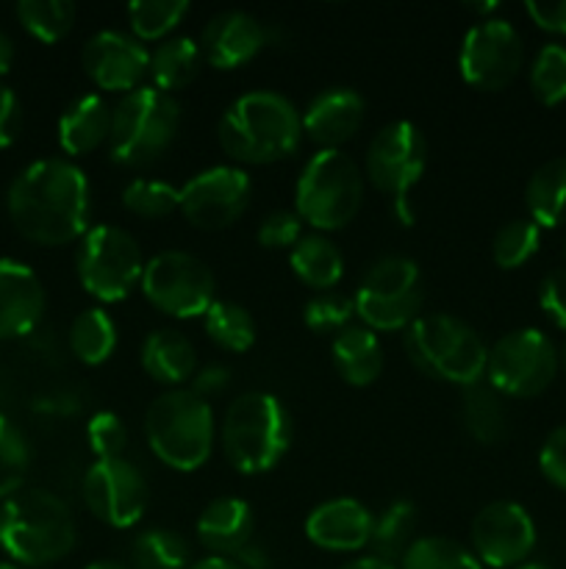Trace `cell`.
<instances>
[{"instance_id": "obj_1", "label": "cell", "mask_w": 566, "mask_h": 569, "mask_svg": "<svg viewBox=\"0 0 566 569\" xmlns=\"http://www.w3.org/2000/svg\"><path fill=\"white\" fill-rule=\"evenodd\" d=\"M17 231L31 242L55 248L89 231L92 189L87 172L67 159H39L20 170L6 194Z\"/></svg>"}, {"instance_id": "obj_2", "label": "cell", "mask_w": 566, "mask_h": 569, "mask_svg": "<svg viewBox=\"0 0 566 569\" xmlns=\"http://www.w3.org/2000/svg\"><path fill=\"white\" fill-rule=\"evenodd\" d=\"M216 137L222 150L239 164H272L300 148L303 114L283 94L255 89L228 106Z\"/></svg>"}, {"instance_id": "obj_3", "label": "cell", "mask_w": 566, "mask_h": 569, "mask_svg": "<svg viewBox=\"0 0 566 569\" xmlns=\"http://www.w3.org/2000/svg\"><path fill=\"white\" fill-rule=\"evenodd\" d=\"M0 548L26 567H48L75 548V520L59 495L22 487L0 506Z\"/></svg>"}, {"instance_id": "obj_4", "label": "cell", "mask_w": 566, "mask_h": 569, "mask_svg": "<svg viewBox=\"0 0 566 569\" xmlns=\"http://www.w3.org/2000/svg\"><path fill=\"white\" fill-rule=\"evenodd\" d=\"M222 453L244 476L270 472L292 445V417L270 392H244L228 406L220 428Z\"/></svg>"}, {"instance_id": "obj_5", "label": "cell", "mask_w": 566, "mask_h": 569, "mask_svg": "<svg viewBox=\"0 0 566 569\" xmlns=\"http://www.w3.org/2000/svg\"><path fill=\"white\" fill-rule=\"evenodd\" d=\"M144 437L164 467L194 472L214 450V411L209 400L192 389H170L150 403L144 415Z\"/></svg>"}, {"instance_id": "obj_6", "label": "cell", "mask_w": 566, "mask_h": 569, "mask_svg": "<svg viewBox=\"0 0 566 569\" xmlns=\"http://www.w3.org/2000/svg\"><path fill=\"white\" fill-rule=\"evenodd\" d=\"M405 353L436 381L472 387L486 378L488 348L469 322L453 315H425L405 328Z\"/></svg>"}, {"instance_id": "obj_7", "label": "cell", "mask_w": 566, "mask_h": 569, "mask_svg": "<svg viewBox=\"0 0 566 569\" xmlns=\"http://www.w3.org/2000/svg\"><path fill=\"white\" fill-rule=\"evenodd\" d=\"M181 106L153 83H142L122 94L111 109L109 153L122 167H148L159 161L175 142Z\"/></svg>"}, {"instance_id": "obj_8", "label": "cell", "mask_w": 566, "mask_h": 569, "mask_svg": "<svg viewBox=\"0 0 566 569\" xmlns=\"http://www.w3.org/2000/svg\"><path fill=\"white\" fill-rule=\"evenodd\" d=\"M364 176L344 150H316L294 187V211L316 231H338L355 220Z\"/></svg>"}, {"instance_id": "obj_9", "label": "cell", "mask_w": 566, "mask_h": 569, "mask_svg": "<svg viewBox=\"0 0 566 569\" xmlns=\"http://www.w3.org/2000/svg\"><path fill=\"white\" fill-rule=\"evenodd\" d=\"M355 317L370 331H403L420 320L422 276L408 256H383L353 295Z\"/></svg>"}, {"instance_id": "obj_10", "label": "cell", "mask_w": 566, "mask_h": 569, "mask_svg": "<svg viewBox=\"0 0 566 569\" xmlns=\"http://www.w3.org/2000/svg\"><path fill=\"white\" fill-rule=\"evenodd\" d=\"M78 281L92 298L117 303L142 283L144 256L137 239L120 226H92L75 253Z\"/></svg>"}, {"instance_id": "obj_11", "label": "cell", "mask_w": 566, "mask_h": 569, "mask_svg": "<svg viewBox=\"0 0 566 569\" xmlns=\"http://www.w3.org/2000/svg\"><path fill=\"white\" fill-rule=\"evenodd\" d=\"M427 167V144L420 128L408 120H394L372 137L366 150V178L394 200V211L405 226L414 222L408 194L422 181Z\"/></svg>"}, {"instance_id": "obj_12", "label": "cell", "mask_w": 566, "mask_h": 569, "mask_svg": "<svg viewBox=\"0 0 566 569\" xmlns=\"http://www.w3.org/2000/svg\"><path fill=\"white\" fill-rule=\"evenodd\" d=\"M142 292L150 306L175 320H194L216 303L214 272L186 250H164L144 261Z\"/></svg>"}, {"instance_id": "obj_13", "label": "cell", "mask_w": 566, "mask_h": 569, "mask_svg": "<svg viewBox=\"0 0 566 569\" xmlns=\"http://www.w3.org/2000/svg\"><path fill=\"white\" fill-rule=\"evenodd\" d=\"M558 376V350L538 328H519L488 348L486 383L503 398H536Z\"/></svg>"}, {"instance_id": "obj_14", "label": "cell", "mask_w": 566, "mask_h": 569, "mask_svg": "<svg viewBox=\"0 0 566 569\" xmlns=\"http://www.w3.org/2000/svg\"><path fill=\"white\" fill-rule=\"evenodd\" d=\"M525 61L519 31L503 17H483L464 33L458 53L461 76L483 92L505 89Z\"/></svg>"}, {"instance_id": "obj_15", "label": "cell", "mask_w": 566, "mask_h": 569, "mask_svg": "<svg viewBox=\"0 0 566 569\" xmlns=\"http://www.w3.org/2000/svg\"><path fill=\"white\" fill-rule=\"evenodd\" d=\"M148 481L128 459L94 461L83 476V503L111 528L137 526L148 509Z\"/></svg>"}, {"instance_id": "obj_16", "label": "cell", "mask_w": 566, "mask_h": 569, "mask_svg": "<svg viewBox=\"0 0 566 569\" xmlns=\"http://www.w3.org/2000/svg\"><path fill=\"white\" fill-rule=\"evenodd\" d=\"M250 176L239 167H209L181 187V214L203 231H222L247 211Z\"/></svg>"}, {"instance_id": "obj_17", "label": "cell", "mask_w": 566, "mask_h": 569, "mask_svg": "<svg viewBox=\"0 0 566 569\" xmlns=\"http://www.w3.org/2000/svg\"><path fill=\"white\" fill-rule=\"evenodd\" d=\"M536 548L533 517L514 500H494L472 520V553L481 565L508 569L522 565Z\"/></svg>"}, {"instance_id": "obj_18", "label": "cell", "mask_w": 566, "mask_h": 569, "mask_svg": "<svg viewBox=\"0 0 566 569\" xmlns=\"http://www.w3.org/2000/svg\"><path fill=\"white\" fill-rule=\"evenodd\" d=\"M83 72L105 92H133L150 72V50L122 31H98L81 53Z\"/></svg>"}, {"instance_id": "obj_19", "label": "cell", "mask_w": 566, "mask_h": 569, "mask_svg": "<svg viewBox=\"0 0 566 569\" xmlns=\"http://www.w3.org/2000/svg\"><path fill=\"white\" fill-rule=\"evenodd\" d=\"M266 44V28L247 11H220L211 17L200 37L203 59L216 70H236L247 64Z\"/></svg>"}, {"instance_id": "obj_20", "label": "cell", "mask_w": 566, "mask_h": 569, "mask_svg": "<svg viewBox=\"0 0 566 569\" xmlns=\"http://www.w3.org/2000/svg\"><path fill=\"white\" fill-rule=\"evenodd\" d=\"M372 511L353 498H336L320 503L305 520V537L331 553H355L370 548Z\"/></svg>"}, {"instance_id": "obj_21", "label": "cell", "mask_w": 566, "mask_h": 569, "mask_svg": "<svg viewBox=\"0 0 566 569\" xmlns=\"http://www.w3.org/2000/svg\"><path fill=\"white\" fill-rule=\"evenodd\" d=\"M44 315V289L37 272L14 259H0V339L37 331Z\"/></svg>"}, {"instance_id": "obj_22", "label": "cell", "mask_w": 566, "mask_h": 569, "mask_svg": "<svg viewBox=\"0 0 566 569\" xmlns=\"http://www.w3.org/2000/svg\"><path fill=\"white\" fill-rule=\"evenodd\" d=\"M366 103L355 89L333 87L316 94L303 114V133L320 150H338L358 133Z\"/></svg>"}, {"instance_id": "obj_23", "label": "cell", "mask_w": 566, "mask_h": 569, "mask_svg": "<svg viewBox=\"0 0 566 569\" xmlns=\"http://www.w3.org/2000/svg\"><path fill=\"white\" fill-rule=\"evenodd\" d=\"M253 509L239 498L211 500L198 517V539L205 550L222 559H236L247 545H253Z\"/></svg>"}, {"instance_id": "obj_24", "label": "cell", "mask_w": 566, "mask_h": 569, "mask_svg": "<svg viewBox=\"0 0 566 569\" xmlns=\"http://www.w3.org/2000/svg\"><path fill=\"white\" fill-rule=\"evenodd\" d=\"M139 361L153 381L166 383V387H181V383L192 381V376L198 372V350L183 333L172 331V328L150 333L142 342Z\"/></svg>"}, {"instance_id": "obj_25", "label": "cell", "mask_w": 566, "mask_h": 569, "mask_svg": "<svg viewBox=\"0 0 566 569\" xmlns=\"http://www.w3.org/2000/svg\"><path fill=\"white\" fill-rule=\"evenodd\" d=\"M111 109L103 94H81L59 120V144L70 156H83L109 142Z\"/></svg>"}, {"instance_id": "obj_26", "label": "cell", "mask_w": 566, "mask_h": 569, "mask_svg": "<svg viewBox=\"0 0 566 569\" xmlns=\"http://www.w3.org/2000/svg\"><path fill=\"white\" fill-rule=\"evenodd\" d=\"M331 359L350 387H370L383 370L381 339L366 326H350L333 337Z\"/></svg>"}, {"instance_id": "obj_27", "label": "cell", "mask_w": 566, "mask_h": 569, "mask_svg": "<svg viewBox=\"0 0 566 569\" xmlns=\"http://www.w3.org/2000/svg\"><path fill=\"white\" fill-rule=\"evenodd\" d=\"M530 220L538 228H558L566 222V156L549 159L530 176L525 189Z\"/></svg>"}, {"instance_id": "obj_28", "label": "cell", "mask_w": 566, "mask_h": 569, "mask_svg": "<svg viewBox=\"0 0 566 569\" xmlns=\"http://www.w3.org/2000/svg\"><path fill=\"white\" fill-rule=\"evenodd\" d=\"M289 264L305 287L320 289V292L336 287L344 276L342 250L322 233H305L292 248Z\"/></svg>"}, {"instance_id": "obj_29", "label": "cell", "mask_w": 566, "mask_h": 569, "mask_svg": "<svg viewBox=\"0 0 566 569\" xmlns=\"http://www.w3.org/2000/svg\"><path fill=\"white\" fill-rule=\"evenodd\" d=\"M461 422L475 442H503L508 433V409L503 403V395L488 387L486 381L466 387L464 398H461Z\"/></svg>"}, {"instance_id": "obj_30", "label": "cell", "mask_w": 566, "mask_h": 569, "mask_svg": "<svg viewBox=\"0 0 566 569\" xmlns=\"http://www.w3.org/2000/svg\"><path fill=\"white\" fill-rule=\"evenodd\" d=\"M200 61H203L200 42H194L189 37L164 39L150 53V78H153V87H159L166 94L189 87L198 78Z\"/></svg>"}, {"instance_id": "obj_31", "label": "cell", "mask_w": 566, "mask_h": 569, "mask_svg": "<svg viewBox=\"0 0 566 569\" xmlns=\"http://www.w3.org/2000/svg\"><path fill=\"white\" fill-rule=\"evenodd\" d=\"M416 506L408 500H394L392 506L381 511L372 522V537H370V550L375 559L394 561L403 559L405 550L414 545V531H416Z\"/></svg>"}, {"instance_id": "obj_32", "label": "cell", "mask_w": 566, "mask_h": 569, "mask_svg": "<svg viewBox=\"0 0 566 569\" xmlns=\"http://www.w3.org/2000/svg\"><path fill=\"white\" fill-rule=\"evenodd\" d=\"M70 350L78 361L98 367L117 350V326L103 309H87L72 320Z\"/></svg>"}, {"instance_id": "obj_33", "label": "cell", "mask_w": 566, "mask_h": 569, "mask_svg": "<svg viewBox=\"0 0 566 569\" xmlns=\"http://www.w3.org/2000/svg\"><path fill=\"white\" fill-rule=\"evenodd\" d=\"M203 328L214 345L231 353H244L255 345V320L244 306L216 300L203 317Z\"/></svg>"}, {"instance_id": "obj_34", "label": "cell", "mask_w": 566, "mask_h": 569, "mask_svg": "<svg viewBox=\"0 0 566 569\" xmlns=\"http://www.w3.org/2000/svg\"><path fill=\"white\" fill-rule=\"evenodd\" d=\"M131 569H189V545L170 528H148L133 539Z\"/></svg>"}, {"instance_id": "obj_35", "label": "cell", "mask_w": 566, "mask_h": 569, "mask_svg": "<svg viewBox=\"0 0 566 569\" xmlns=\"http://www.w3.org/2000/svg\"><path fill=\"white\" fill-rule=\"evenodd\" d=\"M397 569H483V565L455 539L420 537L405 550Z\"/></svg>"}, {"instance_id": "obj_36", "label": "cell", "mask_w": 566, "mask_h": 569, "mask_svg": "<svg viewBox=\"0 0 566 569\" xmlns=\"http://www.w3.org/2000/svg\"><path fill=\"white\" fill-rule=\"evenodd\" d=\"M189 14L186 0H137L128 6V22L139 42H164L183 17Z\"/></svg>"}, {"instance_id": "obj_37", "label": "cell", "mask_w": 566, "mask_h": 569, "mask_svg": "<svg viewBox=\"0 0 566 569\" xmlns=\"http://www.w3.org/2000/svg\"><path fill=\"white\" fill-rule=\"evenodd\" d=\"M17 17L39 42H59L75 22V6L70 0H20Z\"/></svg>"}, {"instance_id": "obj_38", "label": "cell", "mask_w": 566, "mask_h": 569, "mask_svg": "<svg viewBox=\"0 0 566 569\" xmlns=\"http://www.w3.org/2000/svg\"><path fill=\"white\" fill-rule=\"evenodd\" d=\"M31 467V445L26 433L0 415V500L20 492Z\"/></svg>"}, {"instance_id": "obj_39", "label": "cell", "mask_w": 566, "mask_h": 569, "mask_svg": "<svg viewBox=\"0 0 566 569\" xmlns=\"http://www.w3.org/2000/svg\"><path fill=\"white\" fill-rule=\"evenodd\" d=\"M538 244H542V228L530 217L527 220H511L494 233L492 256L503 270H516V267H522L536 256Z\"/></svg>"}, {"instance_id": "obj_40", "label": "cell", "mask_w": 566, "mask_h": 569, "mask_svg": "<svg viewBox=\"0 0 566 569\" xmlns=\"http://www.w3.org/2000/svg\"><path fill=\"white\" fill-rule=\"evenodd\" d=\"M533 98L544 106H558L566 100V48L564 44H544L530 67Z\"/></svg>"}, {"instance_id": "obj_41", "label": "cell", "mask_w": 566, "mask_h": 569, "mask_svg": "<svg viewBox=\"0 0 566 569\" xmlns=\"http://www.w3.org/2000/svg\"><path fill=\"white\" fill-rule=\"evenodd\" d=\"M122 206L137 217L161 220L181 209V189L164 181H153V178H137L122 192Z\"/></svg>"}, {"instance_id": "obj_42", "label": "cell", "mask_w": 566, "mask_h": 569, "mask_svg": "<svg viewBox=\"0 0 566 569\" xmlns=\"http://www.w3.org/2000/svg\"><path fill=\"white\" fill-rule=\"evenodd\" d=\"M353 298L338 292H320L316 298H311L303 309L305 326L314 333H342L344 328L353 326Z\"/></svg>"}, {"instance_id": "obj_43", "label": "cell", "mask_w": 566, "mask_h": 569, "mask_svg": "<svg viewBox=\"0 0 566 569\" xmlns=\"http://www.w3.org/2000/svg\"><path fill=\"white\" fill-rule=\"evenodd\" d=\"M87 442L98 461L103 459H122V450L128 445L125 422L111 411H98L87 426Z\"/></svg>"}, {"instance_id": "obj_44", "label": "cell", "mask_w": 566, "mask_h": 569, "mask_svg": "<svg viewBox=\"0 0 566 569\" xmlns=\"http://www.w3.org/2000/svg\"><path fill=\"white\" fill-rule=\"evenodd\" d=\"M303 239V220L297 211H272L259 226V242L270 250L294 248Z\"/></svg>"}, {"instance_id": "obj_45", "label": "cell", "mask_w": 566, "mask_h": 569, "mask_svg": "<svg viewBox=\"0 0 566 569\" xmlns=\"http://www.w3.org/2000/svg\"><path fill=\"white\" fill-rule=\"evenodd\" d=\"M538 467H542V476L553 487L566 492V426H558L544 439L542 453H538Z\"/></svg>"}, {"instance_id": "obj_46", "label": "cell", "mask_w": 566, "mask_h": 569, "mask_svg": "<svg viewBox=\"0 0 566 569\" xmlns=\"http://www.w3.org/2000/svg\"><path fill=\"white\" fill-rule=\"evenodd\" d=\"M538 303L544 315L553 320L555 328L566 331V270H553L542 281L538 289Z\"/></svg>"}, {"instance_id": "obj_47", "label": "cell", "mask_w": 566, "mask_h": 569, "mask_svg": "<svg viewBox=\"0 0 566 569\" xmlns=\"http://www.w3.org/2000/svg\"><path fill=\"white\" fill-rule=\"evenodd\" d=\"M525 11L542 31L566 33V0H527Z\"/></svg>"}, {"instance_id": "obj_48", "label": "cell", "mask_w": 566, "mask_h": 569, "mask_svg": "<svg viewBox=\"0 0 566 569\" xmlns=\"http://www.w3.org/2000/svg\"><path fill=\"white\" fill-rule=\"evenodd\" d=\"M20 98L14 94V89L0 83V148H9V144L20 137Z\"/></svg>"}, {"instance_id": "obj_49", "label": "cell", "mask_w": 566, "mask_h": 569, "mask_svg": "<svg viewBox=\"0 0 566 569\" xmlns=\"http://www.w3.org/2000/svg\"><path fill=\"white\" fill-rule=\"evenodd\" d=\"M189 383H192L189 389H192L198 398L209 400V398H214V395H220L222 389L231 383V372H228L222 365H209V367H203V370L194 372L192 381Z\"/></svg>"}, {"instance_id": "obj_50", "label": "cell", "mask_w": 566, "mask_h": 569, "mask_svg": "<svg viewBox=\"0 0 566 569\" xmlns=\"http://www.w3.org/2000/svg\"><path fill=\"white\" fill-rule=\"evenodd\" d=\"M11 61H14V42L6 31H0V76L11 70Z\"/></svg>"}, {"instance_id": "obj_51", "label": "cell", "mask_w": 566, "mask_h": 569, "mask_svg": "<svg viewBox=\"0 0 566 569\" xmlns=\"http://www.w3.org/2000/svg\"><path fill=\"white\" fill-rule=\"evenodd\" d=\"M189 569H242V567L231 559H222V556H205V559L194 561Z\"/></svg>"}, {"instance_id": "obj_52", "label": "cell", "mask_w": 566, "mask_h": 569, "mask_svg": "<svg viewBox=\"0 0 566 569\" xmlns=\"http://www.w3.org/2000/svg\"><path fill=\"white\" fill-rule=\"evenodd\" d=\"M342 569H397V567L388 565V561L383 559H375V556H364V559L350 561V565H344Z\"/></svg>"}, {"instance_id": "obj_53", "label": "cell", "mask_w": 566, "mask_h": 569, "mask_svg": "<svg viewBox=\"0 0 566 569\" xmlns=\"http://www.w3.org/2000/svg\"><path fill=\"white\" fill-rule=\"evenodd\" d=\"M87 569H131L128 565H120V561H94Z\"/></svg>"}, {"instance_id": "obj_54", "label": "cell", "mask_w": 566, "mask_h": 569, "mask_svg": "<svg viewBox=\"0 0 566 569\" xmlns=\"http://www.w3.org/2000/svg\"><path fill=\"white\" fill-rule=\"evenodd\" d=\"M472 11H481V14H488V11L497 9V3H477V6H469Z\"/></svg>"}, {"instance_id": "obj_55", "label": "cell", "mask_w": 566, "mask_h": 569, "mask_svg": "<svg viewBox=\"0 0 566 569\" xmlns=\"http://www.w3.org/2000/svg\"><path fill=\"white\" fill-rule=\"evenodd\" d=\"M558 370H564V376H566V339H564V345H560V353H558Z\"/></svg>"}, {"instance_id": "obj_56", "label": "cell", "mask_w": 566, "mask_h": 569, "mask_svg": "<svg viewBox=\"0 0 566 569\" xmlns=\"http://www.w3.org/2000/svg\"><path fill=\"white\" fill-rule=\"evenodd\" d=\"M516 569H549V567H544V565H522V567H516Z\"/></svg>"}, {"instance_id": "obj_57", "label": "cell", "mask_w": 566, "mask_h": 569, "mask_svg": "<svg viewBox=\"0 0 566 569\" xmlns=\"http://www.w3.org/2000/svg\"><path fill=\"white\" fill-rule=\"evenodd\" d=\"M0 569H20V567L11 565V561H0Z\"/></svg>"}]
</instances>
